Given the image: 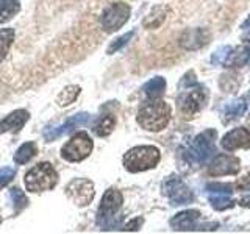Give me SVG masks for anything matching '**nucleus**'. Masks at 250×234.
Masks as SVG:
<instances>
[{"instance_id": "32", "label": "nucleus", "mask_w": 250, "mask_h": 234, "mask_svg": "<svg viewBox=\"0 0 250 234\" xmlns=\"http://www.w3.org/2000/svg\"><path fill=\"white\" fill-rule=\"evenodd\" d=\"M238 187L241 191H250V172L238 181Z\"/></svg>"}, {"instance_id": "28", "label": "nucleus", "mask_w": 250, "mask_h": 234, "mask_svg": "<svg viewBox=\"0 0 250 234\" xmlns=\"http://www.w3.org/2000/svg\"><path fill=\"white\" fill-rule=\"evenodd\" d=\"M133 35H135V31H128V33L122 35L121 38H117L116 41H113V42H111V45L108 47V55H113L114 52L121 50L124 45H127V44H128V41L133 38Z\"/></svg>"}, {"instance_id": "29", "label": "nucleus", "mask_w": 250, "mask_h": 234, "mask_svg": "<svg viewBox=\"0 0 250 234\" xmlns=\"http://www.w3.org/2000/svg\"><path fill=\"white\" fill-rule=\"evenodd\" d=\"M10 198H11V201H13V205H14V208L16 209H22V208H25L27 206V203H28V200H27V197H25V194H23L22 191H19V189H11L10 191Z\"/></svg>"}, {"instance_id": "5", "label": "nucleus", "mask_w": 250, "mask_h": 234, "mask_svg": "<svg viewBox=\"0 0 250 234\" xmlns=\"http://www.w3.org/2000/svg\"><path fill=\"white\" fill-rule=\"evenodd\" d=\"M92 140L88 133H77V135L69 140V142L61 148V156L66 161L78 162L86 159L92 152Z\"/></svg>"}, {"instance_id": "15", "label": "nucleus", "mask_w": 250, "mask_h": 234, "mask_svg": "<svg viewBox=\"0 0 250 234\" xmlns=\"http://www.w3.org/2000/svg\"><path fill=\"white\" fill-rule=\"evenodd\" d=\"M221 144L227 152H234V150H239V148H249L250 147V131L244 127L234 128L222 137Z\"/></svg>"}, {"instance_id": "2", "label": "nucleus", "mask_w": 250, "mask_h": 234, "mask_svg": "<svg viewBox=\"0 0 250 234\" xmlns=\"http://www.w3.org/2000/svg\"><path fill=\"white\" fill-rule=\"evenodd\" d=\"M161 155L160 150L153 145H138L133 147L124 156V166L131 174L146 172L156 167L160 162Z\"/></svg>"}, {"instance_id": "13", "label": "nucleus", "mask_w": 250, "mask_h": 234, "mask_svg": "<svg viewBox=\"0 0 250 234\" xmlns=\"http://www.w3.org/2000/svg\"><path fill=\"white\" fill-rule=\"evenodd\" d=\"M91 120V116L89 114H86V113H80V114H75L72 117H69V119L60 125V127H49V128H45L44 131V139L45 140H55V139H58L61 137L62 135H66V133L69 131H72L74 128L77 127H80V125H86Z\"/></svg>"}, {"instance_id": "20", "label": "nucleus", "mask_w": 250, "mask_h": 234, "mask_svg": "<svg viewBox=\"0 0 250 234\" xmlns=\"http://www.w3.org/2000/svg\"><path fill=\"white\" fill-rule=\"evenodd\" d=\"M166 91V80L163 77H155L143 86L144 96L148 98H160Z\"/></svg>"}, {"instance_id": "34", "label": "nucleus", "mask_w": 250, "mask_h": 234, "mask_svg": "<svg viewBox=\"0 0 250 234\" xmlns=\"http://www.w3.org/2000/svg\"><path fill=\"white\" fill-rule=\"evenodd\" d=\"M239 205L244 206V208H250V192L247 195H244V197L239 200Z\"/></svg>"}, {"instance_id": "25", "label": "nucleus", "mask_w": 250, "mask_h": 234, "mask_svg": "<svg viewBox=\"0 0 250 234\" xmlns=\"http://www.w3.org/2000/svg\"><path fill=\"white\" fill-rule=\"evenodd\" d=\"M14 41V30L13 28H3L0 30V62H2L8 52H10V47Z\"/></svg>"}, {"instance_id": "10", "label": "nucleus", "mask_w": 250, "mask_h": 234, "mask_svg": "<svg viewBox=\"0 0 250 234\" xmlns=\"http://www.w3.org/2000/svg\"><path fill=\"white\" fill-rule=\"evenodd\" d=\"M207 192H208V200L211 203V206L217 211H224L227 208L233 206V186L231 184H225V183H209L207 186Z\"/></svg>"}, {"instance_id": "12", "label": "nucleus", "mask_w": 250, "mask_h": 234, "mask_svg": "<svg viewBox=\"0 0 250 234\" xmlns=\"http://www.w3.org/2000/svg\"><path fill=\"white\" fill-rule=\"evenodd\" d=\"M122 203H124V198L119 191L108 189L104 195V198H102V205L99 208V222L104 220L105 223L108 220H111L114 214L121 209Z\"/></svg>"}, {"instance_id": "6", "label": "nucleus", "mask_w": 250, "mask_h": 234, "mask_svg": "<svg viewBox=\"0 0 250 234\" xmlns=\"http://www.w3.org/2000/svg\"><path fill=\"white\" fill-rule=\"evenodd\" d=\"M217 137V133L214 130H205L203 133L194 139V142L189 148V158L197 162V164H203L207 162L211 156L216 153V145L214 140Z\"/></svg>"}, {"instance_id": "27", "label": "nucleus", "mask_w": 250, "mask_h": 234, "mask_svg": "<svg viewBox=\"0 0 250 234\" xmlns=\"http://www.w3.org/2000/svg\"><path fill=\"white\" fill-rule=\"evenodd\" d=\"M239 86V80L234 74H225L221 77V88L225 92H236Z\"/></svg>"}, {"instance_id": "8", "label": "nucleus", "mask_w": 250, "mask_h": 234, "mask_svg": "<svg viewBox=\"0 0 250 234\" xmlns=\"http://www.w3.org/2000/svg\"><path fill=\"white\" fill-rule=\"evenodd\" d=\"M163 194L169 198L170 205H186L192 200L189 187L175 175H170L163 181Z\"/></svg>"}, {"instance_id": "14", "label": "nucleus", "mask_w": 250, "mask_h": 234, "mask_svg": "<svg viewBox=\"0 0 250 234\" xmlns=\"http://www.w3.org/2000/svg\"><path fill=\"white\" fill-rule=\"evenodd\" d=\"M211 41V33L207 28H189L180 36V45L186 50H199Z\"/></svg>"}, {"instance_id": "35", "label": "nucleus", "mask_w": 250, "mask_h": 234, "mask_svg": "<svg viewBox=\"0 0 250 234\" xmlns=\"http://www.w3.org/2000/svg\"><path fill=\"white\" fill-rule=\"evenodd\" d=\"M250 25V18H249V20H246V23H244V25H242V28H247Z\"/></svg>"}, {"instance_id": "26", "label": "nucleus", "mask_w": 250, "mask_h": 234, "mask_svg": "<svg viewBox=\"0 0 250 234\" xmlns=\"http://www.w3.org/2000/svg\"><path fill=\"white\" fill-rule=\"evenodd\" d=\"M78 94H80V88H78V86H67V88L62 91L58 96V98H57L58 105L60 106H67L70 103H74L75 98L78 97Z\"/></svg>"}, {"instance_id": "7", "label": "nucleus", "mask_w": 250, "mask_h": 234, "mask_svg": "<svg viewBox=\"0 0 250 234\" xmlns=\"http://www.w3.org/2000/svg\"><path fill=\"white\" fill-rule=\"evenodd\" d=\"M130 6L124 2L111 3L106 6L104 13L100 16V23L106 33H113V31L119 30L125 22L130 19Z\"/></svg>"}, {"instance_id": "3", "label": "nucleus", "mask_w": 250, "mask_h": 234, "mask_svg": "<svg viewBox=\"0 0 250 234\" xmlns=\"http://www.w3.org/2000/svg\"><path fill=\"white\" fill-rule=\"evenodd\" d=\"M27 191L30 192H44L53 189L58 183V174L49 162H41L30 169L23 178Z\"/></svg>"}, {"instance_id": "21", "label": "nucleus", "mask_w": 250, "mask_h": 234, "mask_svg": "<svg viewBox=\"0 0 250 234\" xmlns=\"http://www.w3.org/2000/svg\"><path fill=\"white\" fill-rule=\"evenodd\" d=\"M116 127V119L113 114H105L102 116L97 120V123L94 125V133L100 137H105L108 135H111L113 130Z\"/></svg>"}, {"instance_id": "22", "label": "nucleus", "mask_w": 250, "mask_h": 234, "mask_svg": "<svg viewBox=\"0 0 250 234\" xmlns=\"http://www.w3.org/2000/svg\"><path fill=\"white\" fill-rule=\"evenodd\" d=\"M19 0H0V23H5L13 19L19 13Z\"/></svg>"}, {"instance_id": "4", "label": "nucleus", "mask_w": 250, "mask_h": 234, "mask_svg": "<svg viewBox=\"0 0 250 234\" xmlns=\"http://www.w3.org/2000/svg\"><path fill=\"white\" fill-rule=\"evenodd\" d=\"M205 101H207V89L199 83H194L191 86L182 88V94L178 96L177 105L182 114L189 117L197 114L205 106Z\"/></svg>"}, {"instance_id": "16", "label": "nucleus", "mask_w": 250, "mask_h": 234, "mask_svg": "<svg viewBox=\"0 0 250 234\" xmlns=\"http://www.w3.org/2000/svg\"><path fill=\"white\" fill-rule=\"evenodd\" d=\"M200 218V211L188 209L183 213H178L175 217L170 218V226L177 231H189L197 228V222Z\"/></svg>"}, {"instance_id": "23", "label": "nucleus", "mask_w": 250, "mask_h": 234, "mask_svg": "<svg viewBox=\"0 0 250 234\" xmlns=\"http://www.w3.org/2000/svg\"><path fill=\"white\" fill-rule=\"evenodd\" d=\"M38 152V147L35 142H25L18 148V152L14 153V161L18 164H25L28 162Z\"/></svg>"}, {"instance_id": "9", "label": "nucleus", "mask_w": 250, "mask_h": 234, "mask_svg": "<svg viewBox=\"0 0 250 234\" xmlns=\"http://www.w3.org/2000/svg\"><path fill=\"white\" fill-rule=\"evenodd\" d=\"M66 194L77 206H88L94 198V184L86 178H75L66 186Z\"/></svg>"}, {"instance_id": "1", "label": "nucleus", "mask_w": 250, "mask_h": 234, "mask_svg": "<svg viewBox=\"0 0 250 234\" xmlns=\"http://www.w3.org/2000/svg\"><path fill=\"white\" fill-rule=\"evenodd\" d=\"M170 119V106L163 100L150 98L139 108L136 120L147 131H161Z\"/></svg>"}, {"instance_id": "33", "label": "nucleus", "mask_w": 250, "mask_h": 234, "mask_svg": "<svg viewBox=\"0 0 250 234\" xmlns=\"http://www.w3.org/2000/svg\"><path fill=\"white\" fill-rule=\"evenodd\" d=\"M143 225V218H135V220H131L128 225H127V228L125 230H130V231H136L138 230V226Z\"/></svg>"}, {"instance_id": "24", "label": "nucleus", "mask_w": 250, "mask_h": 234, "mask_svg": "<svg viewBox=\"0 0 250 234\" xmlns=\"http://www.w3.org/2000/svg\"><path fill=\"white\" fill-rule=\"evenodd\" d=\"M246 108H247V103L244 100H236L230 103L229 106L225 108V113H224V122H231L234 119H238L242 114L246 113Z\"/></svg>"}, {"instance_id": "31", "label": "nucleus", "mask_w": 250, "mask_h": 234, "mask_svg": "<svg viewBox=\"0 0 250 234\" xmlns=\"http://www.w3.org/2000/svg\"><path fill=\"white\" fill-rule=\"evenodd\" d=\"M14 175H16V170L13 167H3V169H0V187L10 183L11 179L14 178Z\"/></svg>"}, {"instance_id": "17", "label": "nucleus", "mask_w": 250, "mask_h": 234, "mask_svg": "<svg viewBox=\"0 0 250 234\" xmlns=\"http://www.w3.org/2000/svg\"><path fill=\"white\" fill-rule=\"evenodd\" d=\"M28 113L25 109H18V111L11 113L10 116H6L5 119L0 122V133H8V131H19L25 122L28 120Z\"/></svg>"}, {"instance_id": "19", "label": "nucleus", "mask_w": 250, "mask_h": 234, "mask_svg": "<svg viewBox=\"0 0 250 234\" xmlns=\"http://www.w3.org/2000/svg\"><path fill=\"white\" fill-rule=\"evenodd\" d=\"M250 59V50L247 49V47H238V49H231L229 57H227L224 66L227 67H242L246 66L247 62Z\"/></svg>"}, {"instance_id": "18", "label": "nucleus", "mask_w": 250, "mask_h": 234, "mask_svg": "<svg viewBox=\"0 0 250 234\" xmlns=\"http://www.w3.org/2000/svg\"><path fill=\"white\" fill-rule=\"evenodd\" d=\"M166 14H167V8L163 5H156L153 6L150 13L146 16V19L143 20V27L144 28H158L160 25H163V22L166 20Z\"/></svg>"}, {"instance_id": "30", "label": "nucleus", "mask_w": 250, "mask_h": 234, "mask_svg": "<svg viewBox=\"0 0 250 234\" xmlns=\"http://www.w3.org/2000/svg\"><path fill=\"white\" fill-rule=\"evenodd\" d=\"M230 47H221L214 55H213V58H211V62L213 64H224L227 57H229V53H230Z\"/></svg>"}, {"instance_id": "11", "label": "nucleus", "mask_w": 250, "mask_h": 234, "mask_svg": "<svg viewBox=\"0 0 250 234\" xmlns=\"http://www.w3.org/2000/svg\"><path fill=\"white\" fill-rule=\"evenodd\" d=\"M241 169V161L233 155H217L208 167V174L213 176L236 175Z\"/></svg>"}]
</instances>
